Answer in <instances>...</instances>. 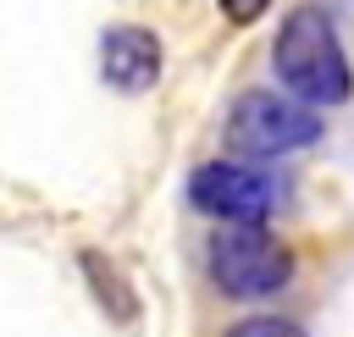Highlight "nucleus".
<instances>
[{
	"mask_svg": "<svg viewBox=\"0 0 354 337\" xmlns=\"http://www.w3.org/2000/svg\"><path fill=\"white\" fill-rule=\"evenodd\" d=\"M271 66L282 77L288 94H299L304 105H343L354 94V72H348V55L332 33V22L315 11V6H299L282 33H277V50H271Z\"/></svg>",
	"mask_w": 354,
	"mask_h": 337,
	"instance_id": "1",
	"label": "nucleus"
},
{
	"mask_svg": "<svg viewBox=\"0 0 354 337\" xmlns=\"http://www.w3.org/2000/svg\"><path fill=\"white\" fill-rule=\"evenodd\" d=\"M210 276L227 298H271L288 287L293 254H288V243L260 232V221H232V232H221L210 243Z\"/></svg>",
	"mask_w": 354,
	"mask_h": 337,
	"instance_id": "2",
	"label": "nucleus"
},
{
	"mask_svg": "<svg viewBox=\"0 0 354 337\" xmlns=\"http://www.w3.org/2000/svg\"><path fill=\"white\" fill-rule=\"evenodd\" d=\"M321 138V116L293 94H243L227 116V149L232 155H288V149H310Z\"/></svg>",
	"mask_w": 354,
	"mask_h": 337,
	"instance_id": "3",
	"label": "nucleus"
},
{
	"mask_svg": "<svg viewBox=\"0 0 354 337\" xmlns=\"http://www.w3.org/2000/svg\"><path fill=\"white\" fill-rule=\"evenodd\" d=\"M188 199H194V210H205L216 221H266L271 204H277V188L254 166L210 160V166H199L188 177Z\"/></svg>",
	"mask_w": 354,
	"mask_h": 337,
	"instance_id": "4",
	"label": "nucleus"
},
{
	"mask_svg": "<svg viewBox=\"0 0 354 337\" xmlns=\"http://www.w3.org/2000/svg\"><path fill=\"white\" fill-rule=\"evenodd\" d=\"M100 72L122 94H144L160 77V39L149 28H111L100 44Z\"/></svg>",
	"mask_w": 354,
	"mask_h": 337,
	"instance_id": "5",
	"label": "nucleus"
},
{
	"mask_svg": "<svg viewBox=\"0 0 354 337\" xmlns=\"http://www.w3.org/2000/svg\"><path fill=\"white\" fill-rule=\"evenodd\" d=\"M77 265H83V276H88V287H94V298L105 304V315L116 320V326H127V320H138V298H133V287H127V276L105 260V254H94V249H83L77 254Z\"/></svg>",
	"mask_w": 354,
	"mask_h": 337,
	"instance_id": "6",
	"label": "nucleus"
},
{
	"mask_svg": "<svg viewBox=\"0 0 354 337\" xmlns=\"http://www.w3.org/2000/svg\"><path fill=\"white\" fill-rule=\"evenodd\" d=\"M293 337V320H238L232 326V337Z\"/></svg>",
	"mask_w": 354,
	"mask_h": 337,
	"instance_id": "7",
	"label": "nucleus"
},
{
	"mask_svg": "<svg viewBox=\"0 0 354 337\" xmlns=\"http://www.w3.org/2000/svg\"><path fill=\"white\" fill-rule=\"evenodd\" d=\"M266 6H271V0H221V17L243 28V22H254V17L266 11Z\"/></svg>",
	"mask_w": 354,
	"mask_h": 337,
	"instance_id": "8",
	"label": "nucleus"
}]
</instances>
